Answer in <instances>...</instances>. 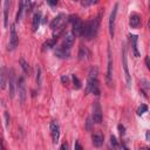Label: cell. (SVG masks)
Listing matches in <instances>:
<instances>
[{"label":"cell","mask_w":150,"mask_h":150,"mask_svg":"<svg viewBox=\"0 0 150 150\" xmlns=\"http://www.w3.org/2000/svg\"><path fill=\"white\" fill-rule=\"evenodd\" d=\"M60 150H68V144L66 142H63L61 144V146H60Z\"/></svg>","instance_id":"cell-33"},{"label":"cell","mask_w":150,"mask_h":150,"mask_svg":"<svg viewBox=\"0 0 150 150\" xmlns=\"http://www.w3.org/2000/svg\"><path fill=\"white\" fill-rule=\"evenodd\" d=\"M110 144L112 145V148H114V149H117V146H118L117 139H116V137H115L114 135H111V136H110Z\"/></svg>","instance_id":"cell-29"},{"label":"cell","mask_w":150,"mask_h":150,"mask_svg":"<svg viewBox=\"0 0 150 150\" xmlns=\"http://www.w3.org/2000/svg\"><path fill=\"white\" fill-rule=\"evenodd\" d=\"M68 21L73 26V32L71 33L75 36H81L82 28H83V21L77 15H70V16H68Z\"/></svg>","instance_id":"cell-3"},{"label":"cell","mask_w":150,"mask_h":150,"mask_svg":"<svg viewBox=\"0 0 150 150\" xmlns=\"http://www.w3.org/2000/svg\"><path fill=\"white\" fill-rule=\"evenodd\" d=\"M103 141H104V137H103L102 134L96 132V134H93V135H91V142H93V145H94V146L100 148V146L103 144Z\"/></svg>","instance_id":"cell-18"},{"label":"cell","mask_w":150,"mask_h":150,"mask_svg":"<svg viewBox=\"0 0 150 150\" xmlns=\"http://www.w3.org/2000/svg\"><path fill=\"white\" fill-rule=\"evenodd\" d=\"M19 63H20V66H21V69H22V71L26 74V75H30V66H29V63L23 59V57H21L20 60H19Z\"/></svg>","instance_id":"cell-23"},{"label":"cell","mask_w":150,"mask_h":150,"mask_svg":"<svg viewBox=\"0 0 150 150\" xmlns=\"http://www.w3.org/2000/svg\"><path fill=\"white\" fill-rule=\"evenodd\" d=\"M129 25L132 28H137L141 25V16L138 14H136V13L131 14L130 18H129Z\"/></svg>","instance_id":"cell-19"},{"label":"cell","mask_w":150,"mask_h":150,"mask_svg":"<svg viewBox=\"0 0 150 150\" xmlns=\"http://www.w3.org/2000/svg\"><path fill=\"white\" fill-rule=\"evenodd\" d=\"M103 120V114H102V108L98 102H94L93 104V112H91V121L93 123H102Z\"/></svg>","instance_id":"cell-6"},{"label":"cell","mask_w":150,"mask_h":150,"mask_svg":"<svg viewBox=\"0 0 150 150\" xmlns=\"http://www.w3.org/2000/svg\"><path fill=\"white\" fill-rule=\"evenodd\" d=\"M61 81H62L63 83H67V82H68V77L64 76V75H62V76H61Z\"/></svg>","instance_id":"cell-36"},{"label":"cell","mask_w":150,"mask_h":150,"mask_svg":"<svg viewBox=\"0 0 150 150\" xmlns=\"http://www.w3.org/2000/svg\"><path fill=\"white\" fill-rule=\"evenodd\" d=\"M94 4H97V0H81V5L83 7H87V6L94 5Z\"/></svg>","instance_id":"cell-28"},{"label":"cell","mask_w":150,"mask_h":150,"mask_svg":"<svg viewBox=\"0 0 150 150\" xmlns=\"http://www.w3.org/2000/svg\"><path fill=\"white\" fill-rule=\"evenodd\" d=\"M5 117H6V127H9V118H8V112L5 111Z\"/></svg>","instance_id":"cell-34"},{"label":"cell","mask_w":150,"mask_h":150,"mask_svg":"<svg viewBox=\"0 0 150 150\" xmlns=\"http://www.w3.org/2000/svg\"><path fill=\"white\" fill-rule=\"evenodd\" d=\"M57 40H59V38L53 35L52 39H49V40H47L46 42H43V45H42V49H43V50H47V49H52V48H54L55 45H56V42H57Z\"/></svg>","instance_id":"cell-20"},{"label":"cell","mask_w":150,"mask_h":150,"mask_svg":"<svg viewBox=\"0 0 150 150\" xmlns=\"http://www.w3.org/2000/svg\"><path fill=\"white\" fill-rule=\"evenodd\" d=\"M145 136H146V139L149 141V137H150V136H149V131H146V135H145Z\"/></svg>","instance_id":"cell-41"},{"label":"cell","mask_w":150,"mask_h":150,"mask_svg":"<svg viewBox=\"0 0 150 150\" xmlns=\"http://www.w3.org/2000/svg\"><path fill=\"white\" fill-rule=\"evenodd\" d=\"M129 38H130L131 47H132V50H134V55H135L136 57H139V56H141V54H139V52H138V47H137L138 36H137V35H135V34H130V35H129Z\"/></svg>","instance_id":"cell-16"},{"label":"cell","mask_w":150,"mask_h":150,"mask_svg":"<svg viewBox=\"0 0 150 150\" xmlns=\"http://www.w3.org/2000/svg\"><path fill=\"white\" fill-rule=\"evenodd\" d=\"M0 150H6L5 144H4V139H2V137H0Z\"/></svg>","instance_id":"cell-35"},{"label":"cell","mask_w":150,"mask_h":150,"mask_svg":"<svg viewBox=\"0 0 150 150\" xmlns=\"http://www.w3.org/2000/svg\"><path fill=\"white\" fill-rule=\"evenodd\" d=\"M74 150H83V148H82V145H81V143L79 141H75V143H74Z\"/></svg>","instance_id":"cell-31"},{"label":"cell","mask_w":150,"mask_h":150,"mask_svg":"<svg viewBox=\"0 0 150 150\" xmlns=\"http://www.w3.org/2000/svg\"><path fill=\"white\" fill-rule=\"evenodd\" d=\"M9 6H11V1L6 0L4 2V26L8 27V12H9Z\"/></svg>","instance_id":"cell-21"},{"label":"cell","mask_w":150,"mask_h":150,"mask_svg":"<svg viewBox=\"0 0 150 150\" xmlns=\"http://www.w3.org/2000/svg\"><path fill=\"white\" fill-rule=\"evenodd\" d=\"M55 55L59 57V59H68L70 56V52L69 50H64L60 47H56L55 48Z\"/></svg>","instance_id":"cell-22"},{"label":"cell","mask_w":150,"mask_h":150,"mask_svg":"<svg viewBox=\"0 0 150 150\" xmlns=\"http://www.w3.org/2000/svg\"><path fill=\"white\" fill-rule=\"evenodd\" d=\"M16 76L14 69H9L8 71V95L11 98H14L15 96V90H16Z\"/></svg>","instance_id":"cell-4"},{"label":"cell","mask_w":150,"mask_h":150,"mask_svg":"<svg viewBox=\"0 0 150 150\" xmlns=\"http://www.w3.org/2000/svg\"><path fill=\"white\" fill-rule=\"evenodd\" d=\"M19 45V38L16 34V29H15V23L11 25V35H9V42H8V49L9 50H14Z\"/></svg>","instance_id":"cell-8"},{"label":"cell","mask_w":150,"mask_h":150,"mask_svg":"<svg viewBox=\"0 0 150 150\" xmlns=\"http://www.w3.org/2000/svg\"><path fill=\"white\" fill-rule=\"evenodd\" d=\"M139 150H150V149H149L148 146H142V148H141Z\"/></svg>","instance_id":"cell-40"},{"label":"cell","mask_w":150,"mask_h":150,"mask_svg":"<svg viewBox=\"0 0 150 150\" xmlns=\"http://www.w3.org/2000/svg\"><path fill=\"white\" fill-rule=\"evenodd\" d=\"M23 9H25V8H23V1H20V2H19V7H18V12H16V16H15V23L21 20Z\"/></svg>","instance_id":"cell-24"},{"label":"cell","mask_w":150,"mask_h":150,"mask_svg":"<svg viewBox=\"0 0 150 150\" xmlns=\"http://www.w3.org/2000/svg\"><path fill=\"white\" fill-rule=\"evenodd\" d=\"M50 135L53 138V143L56 144L60 138V125H59V122L55 120L50 122Z\"/></svg>","instance_id":"cell-12"},{"label":"cell","mask_w":150,"mask_h":150,"mask_svg":"<svg viewBox=\"0 0 150 150\" xmlns=\"http://www.w3.org/2000/svg\"><path fill=\"white\" fill-rule=\"evenodd\" d=\"M36 83L38 86H41V68L39 64L36 66Z\"/></svg>","instance_id":"cell-27"},{"label":"cell","mask_w":150,"mask_h":150,"mask_svg":"<svg viewBox=\"0 0 150 150\" xmlns=\"http://www.w3.org/2000/svg\"><path fill=\"white\" fill-rule=\"evenodd\" d=\"M86 93L87 94L91 93V94H94L96 96H98L101 94V90H100V87H98V68L96 66H93L89 69Z\"/></svg>","instance_id":"cell-1"},{"label":"cell","mask_w":150,"mask_h":150,"mask_svg":"<svg viewBox=\"0 0 150 150\" xmlns=\"http://www.w3.org/2000/svg\"><path fill=\"white\" fill-rule=\"evenodd\" d=\"M74 42H75V35H74L73 33H69V34H67V35L64 36L62 43H61L59 47L62 48V49H64V50H69V52H70V48L73 47Z\"/></svg>","instance_id":"cell-11"},{"label":"cell","mask_w":150,"mask_h":150,"mask_svg":"<svg viewBox=\"0 0 150 150\" xmlns=\"http://www.w3.org/2000/svg\"><path fill=\"white\" fill-rule=\"evenodd\" d=\"M16 90H18V95H19V101L21 104H23L26 102V97H27V90H26V83H25V77L20 76L16 83Z\"/></svg>","instance_id":"cell-5"},{"label":"cell","mask_w":150,"mask_h":150,"mask_svg":"<svg viewBox=\"0 0 150 150\" xmlns=\"http://www.w3.org/2000/svg\"><path fill=\"white\" fill-rule=\"evenodd\" d=\"M48 5H50V6H56V5H57V1H48Z\"/></svg>","instance_id":"cell-38"},{"label":"cell","mask_w":150,"mask_h":150,"mask_svg":"<svg viewBox=\"0 0 150 150\" xmlns=\"http://www.w3.org/2000/svg\"><path fill=\"white\" fill-rule=\"evenodd\" d=\"M122 63H123V69H124V74H125V81H127V87L130 88L131 87V76L128 69V61H127V50H125V46H122Z\"/></svg>","instance_id":"cell-7"},{"label":"cell","mask_w":150,"mask_h":150,"mask_svg":"<svg viewBox=\"0 0 150 150\" xmlns=\"http://www.w3.org/2000/svg\"><path fill=\"white\" fill-rule=\"evenodd\" d=\"M105 81L108 86L112 84V55H111V49L108 47V67H107V76Z\"/></svg>","instance_id":"cell-9"},{"label":"cell","mask_w":150,"mask_h":150,"mask_svg":"<svg viewBox=\"0 0 150 150\" xmlns=\"http://www.w3.org/2000/svg\"><path fill=\"white\" fill-rule=\"evenodd\" d=\"M64 18H66V15H64L63 13H60L59 15H56V16L50 21V23H49L50 28H52V29H57L59 27H61V26L63 25Z\"/></svg>","instance_id":"cell-13"},{"label":"cell","mask_w":150,"mask_h":150,"mask_svg":"<svg viewBox=\"0 0 150 150\" xmlns=\"http://www.w3.org/2000/svg\"><path fill=\"white\" fill-rule=\"evenodd\" d=\"M0 7H1V4H0Z\"/></svg>","instance_id":"cell-42"},{"label":"cell","mask_w":150,"mask_h":150,"mask_svg":"<svg viewBox=\"0 0 150 150\" xmlns=\"http://www.w3.org/2000/svg\"><path fill=\"white\" fill-rule=\"evenodd\" d=\"M7 82H8V71H7L6 67H1V69H0V87H1V89L6 88Z\"/></svg>","instance_id":"cell-15"},{"label":"cell","mask_w":150,"mask_h":150,"mask_svg":"<svg viewBox=\"0 0 150 150\" xmlns=\"http://www.w3.org/2000/svg\"><path fill=\"white\" fill-rule=\"evenodd\" d=\"M141 87H143L144 89H145V91L149 89V82L146 81V80H142L141 81Z\"/></svg>","instance_id":"cell-30"},{"label":"cell","mask_w":150,"mask_h":150,"mask_svg":"<svg viewBox=\"0 0 150 150\" xmlns=\"http://www.w3.org/2000/svg\"><path fill=\"white\" fill-rule=\"evenodd\" d=\"M145 64H146V68H150V63H149V56L145 57Z\"/></svg>","instance_id":"cell-37"},{"label":"cell","mask_w":150,"mask_h":150,"mask_svg":"<svg viewBox=\"0 0 150 150\" xmlns=\"http://www.w3.org/2000/svg\"><path fill=\"white\" fill-rule=\"evenodd\" d=\"M117 8H118V4L116 2L114 5L112 11L109 16V33H110L111 38H114V35H115V21H116V15H117Z\"/></svg>","instance_id":"cell-10"},{"label":"cell","mask_w":150,"mask_h":150,"mask_svg":"<svg viewBox=\"0 0 150 150\" xmlns=\"http://www.w3.org/2000/svg\"><path fill=\"white\" fill-rule=\"evenodd\" d=\"M71 81H73V84H74V88H75V89H80V88L82 87V83H81L80 79H79L75 74L71 75Z\"/></svg>","instance_id":"cell-25"},{"label":"cell","mask_w":150,"mask_h":150,"mask_svg":"<svg viewBox=\"0 0 150 150\" xmlns=\"http://www.w3.org/2000/svg\"><path fill=\"white\" fill-rule=\"evenodd\" d=\"M122 149H123V150H129V148H128L124 143H122Z\"/></svg>","instance_id":"cell-39"},{"label":"cell","mask_w":150,"mask_h":150,"mask_svg":"<svg viewBox=\"0 0 150 150\" xmlns=\"http://www.w3.org/2000/svg\"><path fill=\"white\" fill-rule=\"evenodd\" d=\"M146 111H148V105H146V104H141V105L138 107V109H137L136 112H137L138 116H142V115H143L144 112H146Z\"/></svg>","instance_id":"cell-26"},{"label":"cell","mask_w":150,"mask_h":150,"mask_svg":"<svg viewBox=\"0 0 150 150\" xmlns=\"http://www.w3.org/2000/svg\"><path fill=\"white\" fill-rule=\"evenodd\" d=\"M41 19H42V13H41L40 11L35 12L34 15H33V19H32V30H33V32H36V30L39 29Z\"/></svg>","instance_id":"cell-14"},{"label":"cell","mask_w":150,"mask_h":150,"mask_svg":"<svg viewBox=\"0 0 150 150\" xmlns=\"http://www.w3.org/2000/svg\"><path fill=\"white\" fill-rule=\"evenodd\" d=\"M100 18H101V14H98L93 20L83 23L81 36H83L86 40H91L93 38H95L97 32H98V27H100V21H101Z\"/></svg>","instance_id":"cell-2"},{"label":"cell","mask_w":150,"mask_h":150,"mask_svg":"<svg viewBox=\"0 0 150 150\" xmlns=\"http://www.w3.org/2000/svg\"><path fill=\"white\" fill-rule=\"evenodd\" d=\"M77 56H79L80 60H87V59H89V56H90V52H89L88 47L84 46V45H81L80 48H79Z\"/></svg>","instance_id":"cell-17"},{"label":"cell","mask_w":150,"mask_h":150,"mask_svg":"<svg viewBox=\"0 0 150 150\" xmlns=\"http://www.w3.org/2000/svg\"><path fill=\"white\" fill-rule=\"evenodd\" d=\"M118 130H120V134H121V136L125 134V131H124L125 129H124V127H123L122 124H118Z\"/></svg>","instance_id":"cell-32"}]
</instances>
